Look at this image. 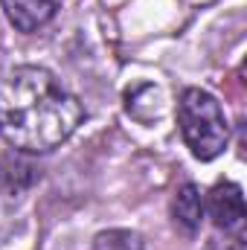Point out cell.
<instances>
[{
    "instance_id": "obj_1",
    "label": "cell",
    "mask_w": 247,
    "mask_h": 250,
    "mask_svg": "<svg viewBox=\"0 0 247 250\" xmlns=\"http://www.w3.org/2000/svg\"><path fill=\"white\" fill-rule=\"evenodd\" d=\"M82 120V102L47 67L23 64L0 79V137L15 151H56Z\"/></svg>"
},
{
    "instance_id": "obj_2",
    "label": "cell",
    "mask_w": 247,
    "mask_h": 250,
    "mask_svg": "<svg viewBox=\"0 0 247 250\" xmlns=\"http://www.w3.org/2000/svg\"><path fill=\"white\" fill-rule=\"evenodd\" d=\"M178 128L195 160H215L230 143V123L221 102L201 87H186L178 102Z\"/></svg>"
},
{
    "instance_id": "obj_3",
    "label": "cell",
    "mask_w": 247,
    "mask_h": 250,
    "mask_svg": "<svg viewBox=\"0 0 247 250\" xmlns=\"http://www.w3.org/2000/svg\"><path fill=\"white\" fill-rule=\"evenodd\" d=\"M204 209L218 230H236L245 221V192L233 181H221L209 189Z\"/></svg>"
},
{
    "instance_id": "obj_4",
    "label": "cell",
    "mask_w": 247,
    "mask_h": 250,
    "mask_svg": "<svg viewBox=\"0 0 247 250\" xmlns=\"http://www.w3.org/2000/svg\"><path fill=\"white\" fill-rule=\"evenodd\" d=\"M0 6L18 32H35L47 26L59 12L56 0H0Z\"/></svg>"
},
{
    "instance_id": "obj_5",
    "label": "cell",
    "mask_w": 247,
    "mask_h": 250,
    "mask_svg": "<svg viewBox=\"0 0 247 250\" xmlns=\"http://www.w3.org/2000/svg\"><path fill=\"white\" fill-rule=\"evenodd\" d=\"M172 218L184 233H195L204 221V198L195 184H184L172 198Z\"/></svg>"
},
{
    "instance_id": "obj_6",
    "label": "cell",
    "mask_w": 247,
    "mask_h": 250,
    "mask_svg": "<svg viewBox=\"0 0 247 250\" xmlns=\"http://www.w3.org/2000/svg\"><path fill=\"white\" fill-rule=\"evenodd\" d=\"M93 250H145V242L134 230H102L93 239Z\"/></svg>"
},
{
    "instance_id": "obj_7",
    "label": "cell",
    "mask_w": 247,
    "mask_h": 250,
    "mask_svg": "<svg viewBox=\"0 0 247 250\" xmlns=\"http://www.w3.org/2000/svg\"><path fill=\"white\" fill-rule=\"evenodd\" d=\"M230 250H245V242H242V239H239V242H233V245H230Z\"/></svg>"
}]
</instances>
